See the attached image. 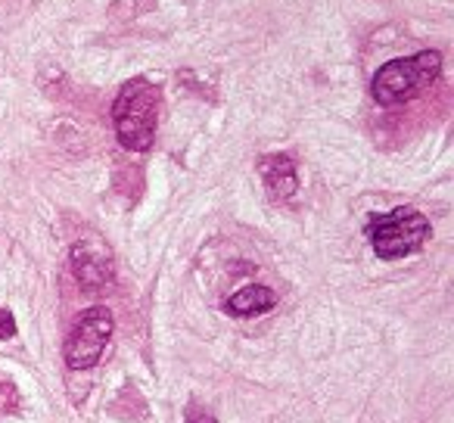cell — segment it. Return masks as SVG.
<instances>
[{"label":"cell","instance_id":"obj_1","mask_svg":"<svg viewBox=\"0 0 454 423\" xmlns=\"http://www.w3.org/2000/svg\"><path fill=\"white\" fill-rule=\"evenodd\" d=\"M159 88L146 78H131L113 103V125L125 150L146 153L156 140Z\"/></svg>","mask_w":454,"mask_h":423},{"label":"cell","instance_id":"obj_2","mask_svg":"<svg viewBox=\"0 0 454 423\" xmlns=\"http://www.w3.org/2000/svg\"><path fill=\"white\" fill-rule=\"evenodd\" d=\"M442 72L439 51H420L408 59H392L380 66V72L371 82V94L383 106H398V103L414 100L417 94L429 88Z\"/></svg>","mask_w":454,"mask_h":423},{"label":"cell","instance_id":"obj_3","mask_svg":"<svg viewBox=\"0 0 454 423\" xmlns=\"http://www.w3.org/2000/svg\"><path fill=\"white\" fill-rule=\"evenodd\" d=\"M367 240L380 259H404V255H414L429 240V218L417 208L398 206L389 215H373L367 222Z\"/></svg>","mask_w":454,"mask_h":423},{"label":"cell","instance_id":"obj_4","mask_svg":"<svg viewBox=\"0 0 454 423\" xmlns=\"http://www.w3.org/2000/svg\"><path fill=\"white\" fill-rule=\"evenodd\" d=\"M113 311L103 309V305H94V309L82 311L72 327L69 340H66V364L72 371H88L100 361L103 349H106L109 336H113Z\"/></svg>","mask_w":454,"mask_h":423},{"label":"cell","instance_id":"obj_5","mask_svg":"<svg viewBox=\"0 0 454 423\" xmlns=\"http://www.w3.org/2000/svg\"><path fill=\"white\" fill-rule=\"evenodd\" d=\"M72 271H75L78 284L88 293H97L103 286L113 284L115 268H113V253H109L106 243L100 240H78L72 247Z\"/></svg>","mask_w":454,"mask_h":423},{"label":"cell","instance_id":"obj_6","mask_svg":"<svg viewBox=\"0 0 454 423\" xmlns=\"http://www.w3.org/2000/svg\"><path fill=\"white\" fill-rule=\"evenodd\" d=\"M259 175L265 181V190L271 200H290L299 190V175H296V162L286 153H271L259 162Z\"/></svg>","mask_w":454,"mask_h":423},{"label":"cell","instance_id":"obj_7","mask_svg":"<svg viewBox=\"0 0 454 423\" xmlns=\"http://www.w3.org/2000/svg\"><path fill=\"white\" fill-rule=\"evenodd\" d=\"M274 305H278V293L271 290V286H262V284H249L243 286L240 293H234V296L224 302V311L234 317H255V315H265V311H271Z\"/></svg>","mask_w":454,"mask_h":423},{"label":"cell","instance_id":"obj_8","mask_svg":"<svg viewBox=\"0 0 454 423\" xmlns=\"http://www.w3.org/2000/svg\"><path fill=\"white\" fill-rule=\"evenodd\" d=\"M20 408V398H16V386L10 380L0 377V414H13Z\"/></svg>","mask_w":454,"mask_h":423},{"label":"cell","instance_id":"obj_9","mask_svg":"<svg viewBox=\"0 0 454 423\" xmlns=\"http://www.w3.org/2000/svg\"><path fill=\"white\" fill-rule=\"evenodd\" d=\"M10 336H16V321L10 311L0 309V340H10Z\"/></svg>","mask_w":454,"mask_h":423},{"label":"cell","instance_id":"obj_10","mask_svg":"<svg viewBox=\"0 0 454 423\" xmlns=\"http://www.w3.org/2000/svg\"><path fill=\"white\" fill-rule=\"evenodd\" d=\"M184 423H218L212 414H206V411H196V408H190L187 411V420Z\"/></svg>","mask_w":454,"mask_h":423}]
</instances>
